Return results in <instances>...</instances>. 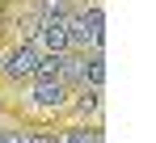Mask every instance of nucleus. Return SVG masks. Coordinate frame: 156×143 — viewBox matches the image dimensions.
<instances>
[{"label": "nucleus", "instance_id": "f03ea898", "mask_svg": "<svg viewBox=\"0 0 156 143\" xmlns=\"http://www.w3.org/2000/svg\"><path fill=\"white\" fill-rule=\"evenodd\" d=\"M38 55H42V51L34 47V42H21V47L4 59V72H9L13 80H26V76H34V72H38Z\"/></svg>", "mask_w": 156, "mask_h": 143}, {"label": "nucleus", "instance_id": "7ed1b4c3", "mask_svg": "<svg viewBox=\"0 0 156 143\" xmlns=\"http://www.w3.org/2000/svg\"><path fill=\"white\" fill-rule=\"evenodd\" d=\"M68 101V84L59 80V76H38V84H34V105H47V110H59Z\"/></svg>", "mask_w": 156, "mask_h": 143}, {"label": "nucleus", "instance_id": "39448f33", "mask_svg": "<svg viewBox=\"0 0 156 143\" xmlns=\"http://www.w3.org/2000/svg\"><path fill=\"white\" fill-rule=\"evenodd\" d=\"M80 84H89V89H101V84H105V59H101V55L84 59V68H80Z\"/></svg>", "mask_w": 156, "mask_h": 143}, {"label": "nucleus", "instance_id": "0eeeda50", "mask_svg": "<svg viewBox=\"0 0 156 143\" xmlns=\"http://www.w3.org/2000/svg\"><path fill=\"white\" fill-rule=\"evenodd\" d=\"M51 17H68V0H42L38 4V21H51Z\"/></svg>", "mask_w": 156, "mask_h": 143}, {"label": "nucleus", "instance_id": "9d476101", "mask_svg": "<svg viewBox=\"0 0 156 143\" xmlns=\"http://www.w3.org/2000/svg\"><path fill=\"white\" fill-rule=\"evenodd\" d=\"M0 143H26V135H21V131H4V135H0Z\"/></svg>", "mask_w": 156, "mask_h": 143}, {"label": "nucleus", "instance_id": "1a4fd4ad", "mask_svg": "<svg viewBox=\"0 0 156 143\" xmlns=\"http://www.w3.org/2000/svg\"><path fill=\"white\" fill-rule=\"evenodd\" d=\"M63 143H97V135H93V131H72Z\"/></svg>", "mask_w": 156, "mask_h": 143}, {"label": "nucleus", "instance_id": "9b49d317", "mask_svg": "<svg viewBox=\"0 0 156 143\" xmlns=\"http://www.w3.org/2000/svg\"><path fill=\"white\" fill-rule=\"evenodd\" d=\"M26 143H55L51 135H34V139H26Z\"/></svg>", "mask_w": 156, "mask_h": 143}, {"label": "nucleus", "instance_id": "f8f14e48", "mask_svg": "<svg viewBox=\"0 0 156 143\" xmlns=\"http://www.w3.org/2000/svg\"><path fill=\"white\" fill-rule=\"evenodd\" d=\"M0 72H4V59H0Z\"/></svg>", "mask_w": 156, "mask_h": 143}, {"label": "nucleus", "instance_id": "6e6552de", "mask_svg": "<svg viewBox=\"0 0 156 143\" xmlns=\"http://www.w3.org/2000/svg\"><path fill=\"white\" fill-rule=\"evenodd\" d=\"M93 110H97V89H89L80 97V114H93Z\"/></svg>", "mask_w": 156, "mask_h": 143}, {"label": "nucleus", "instance_id": "20e7f679", "mask_svg": "<svg viewBox=\"0 0 156 143\" xmlns=\"http://www.w3.org/2000/svg\"><path fill=\"white\" fill-rule=\"evenodd\" d=\"M38 38L47 51H68L72 38H68V17H51V21H38Z\"/></svg>", "mask_w": 156, "mask_h": 143}, {"label": "nucleus", "instance_id": "f257e3e1", "mask_svg": "<svg viewBox=\"0 0 156 143\" xmlns=\"http://www.w3.org/2000/svg\"><path fill=\"white\" fill-rule=\"evenodd\" d=\"M101 25H105L101 9H89V13L68 17V38H72V47H101V38H105Z\"/></svg>", "mask_w": 156, "mask_h": 143}, {"label": "nucleus", "instance_id": "423d86ee", "mask_svg": "<svg viewBox=\"0 0 156 143\" xmlns=\"http://www.w3.org/2000/svg\"><path fill=\"white\" fill-rule=\"evenodd\" d=\"M59 63H63V51H47V55H38V72L34 76H59Z\"/></svg>", "mask_w": 156, "mask_h": 143}]
</instances>
